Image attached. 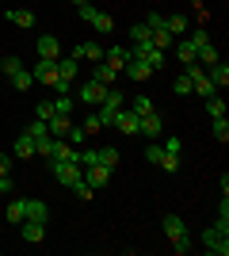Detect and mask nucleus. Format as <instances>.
<instances>
[{
	"label": "nucleus",
	"mask_w": 229,
	"mask_h": 256,
	"mask_svg": "<svg viewBox=\"0 0 229 256\" xmlns=\"http://www.w3.org/2000/svg\"><path fill=\"white\" fill-rule=\"evenodd\" d=\"M111 176H115V168H107V164H88L80 180H84V184H92V188L99 192V188H107V184H111Z\"/></svg>",
	"instance_id": "423d86ee"
},
{
	"label": "nucleus",
	"mask_w": 229,
	"mask_h": 256,
	"mask_svg": "<svg viewBox=\"0 0 229 256\" xmlns=\"http://www.w3.org/2000/svg\"><path fill=\"white\" fill-rule=\"evenodd\" d=\"M0 176H8V153H0Z\"/></svg>",
	"instance_id": "c03bdc74"
},
{
	"label": "nucleus",
	"mask_w": 229,
	"mask_h": 256,
	"mask_svg": "<svg viewBox=\"0 0 229 256\" xmlns=\"http://www.w3.org/2000/svg\"><path fill=\"white\" fill-rule=\"evenodd\" d=\"M122 73L130 76V80H149V76H153V69H149V65L142 62V58H130V62H126V69H122Z\"/></svg>",
	"instance_id": "dca6fc26"
},
{
	"label": "nucleus",
	"mask_w": 229,
	"mask_h": 256,
	"mask_svg": "<svg viewBox=\"0 0 229 256\" xmlns=\"http://www.w3.org/2000/svg\"><path fill=\"white\" fill-rule=\"evenodd\" d=\"M199 62H203V65H214V62H222V58H218V50H214V46H199Z\"/></svg>",
	"instance_id": "c9c22d12"
},
{
	"label": "nucleus",
	"mask_w": 229,
	"mask_h": 256,
	"mask_svg": "<svg viewBox=\"0 0 229 256\" xmlns=\"http://www.w3.org/2000/svg\"><path fill=\"white\" fill-rule=\"evenodd\" d=\"M23 134H31V138L38 142V138H46V134H50V126H46L42 118H34V122H27V130H23Z\"/></svg>",
	"instance_id": "2f4dec72"
},
{
	"label": "nucleus",
	"mask_w": 229,
	"mask_h": 256,
	"mask_svg": "<svg viewBox=\"0 0 229 256\" xmlns=\"http://www.w3.org/2000/svg\"><path fill=\"white\" fill-rule=\"evenodd\" d=\"M157 164H161L164 172H176V168H180V153H168V150H164V153H161V160H157Z\"/></svg>",
	"instance_id": "72a5a7b5"
},
{
	"label": "nucleus",
	"mask_w": 229,
	"mask_h": 256,
	"mask_svg": "<svg viewBox=\"0 0 229 256\" xmlns=\"http://www.w3.org/2000/svg\"><path fill=\"white\" fill-rule=\"evenodd\" d=\"M103 62H107L115 73H122V69H126V62H130V46H111V50L103 54Z\"/></svg>",
	"instance_id": "9b49d317"
},
{
	"label": "nucleus",
	"mask_w": 229,
	"mask_h": 256,
	"mask_svg": "<svg viewBox=\"0 0 229 256\" xmlns=\"http://www.w3.org/2000/svg\"><path fill=\"white\" fill-rule=\"evenodd\" d=\"M172 46H176V58H180L184 65H195V62H199V50H195V42H191V38H180V42H172Z\"/></svg>",
	"instance_id": "f3484780"
},
{
	"label": "nucleus",
	"mask_w": 229,
	"mask_h": 256,
	"mask_svg": "<svg viewBox=\"0 0 229 256\" xmlns=\"http://www.w3.org/2000/svg\"><path fill=\"white\" fill-rule=\"evenodd\" d=\"M50 104H54L57 115H73V100H69V96H57V100H50Z\"/></svg>",
	"instance_id": "4c0bfd02"
},
{
	"label": "nucleus",
	"mask_w": 229,
	"mask_h": 256,
	"mask_svg": "<svg viewBox=\"0 0 229 256\" xmlns=\"http://www.w3.org/2000/svg\"><path fill=\"white\" fill-rule=\"evenodd\" d=\"M50 172H54L57 184H65V188H73V184L84 176V168H80L76 160H50Z\"/></svg>",
	"instance_id": "f03ea898"
},
{
	"label": "nucleus",
	"mask_w": 229,
	"mask_h": 256,
	"mask_svg": "<svg viewBox=\"0 0 229 256\" xmlns=\"http://www.w3.org/2000/svg\"><path fill=\"white\" fill-rule=\"evenodd\" d=\"M130 111H134V115H138V118H142V115H149V111H157V104H153L149 96H138V100H134V104H130Z\"/></svg>",
	"instance_id": "c85d7f7f"
},
{
	"label": "nucleus",
	"mask_w": 229,
	"mask_h": 256,
	"mask_svg": "<svg viewBox=\"0 0 229 256\" xmlns=\"http://www.w3.org/2000/svg\"><path fill=\"white\" fill-rule=\"evenodd\" d=\"M210 130H214V138H218L222 146L229 142V122H226V115H218V118H214V126H210Z\"/></svg>",
	"instance_id": "7c9ffc66"
},
{
	"label": "nucleus",
	"mask_w": 229,
	"mask_h": 256,
	"mask_svg": "<svg viewBox=\"0 0 229 256\" xmlns=\"http://www.w3.org/2000/svg\"><path fill=\"white\" fill-rule=\"evenodd\" d=\"M57 76H61V80H73L76 76V69H80V65H76V58H57Z\"/></svg>",
	"instance_id": "5701e85b"
},
{
	"label": "nucleus",
	"mask_w": 229,
	"mask_h": 256,
	"mask_svg": "<svg viewBox=\"0 0 229 256\" xmlns=\"http://www.w3.org/2000/svg\"><path fill=\"white\" fill-rule=\"evenodd\" d=\"M161 226H164V234H168V241H172V252H187L191 248V237H187V226H184L180 214H164Z\"/></svg>",
	"instance_id": "f257e3e1"
},
{
	"label": "nucleus",
	"mask_w": 229,
	"mask_h": 256,
	"mask_svg": "<svg viewBox=\"0 0 229 256\" xmlns=\"http://www.w3.org/2000/svg\"><path fill=\"white\" fill-rule=\"evenodd\" d=\"M11 153H15V157H23V160H31V157H34V138H31V134H19V138H15V146H11Z\"/></svg>",
	"instance_id": "6ab92c4d"
},
{
	"label": "nucleus",
	"mask_w": 229,
	"mask_h": 256,
	"mask_svg": "<svg viewBox=\"0 0 229 256\" xmlns=\"http://www.w3.org/2000/svg\"><path fill=\"white\" fill-rule=\"evenodd\" d=\"M203 245H207V252H214V256H229V234H222V230L210 226L207 234H203Z\"/></svg>",
	"instance_id": "39448f33"
},
{
	"label": "nucleus",
	"mask_w": 229,
	"mask_h": 256,
	"mask_svg": "<svg viewBox=\"0 0 229 256\" xmlns=\"http://www.w3.org/2000/svg\"><path fill=\"white\" fill-rule=\"evenodd\" d=\"M207 111H210V118H218V115H226V100L214 92V96H207Z\"/></svg>",
	"instance_id": "c756f323"
},
{
	"label": "nucleus",
	"mask_w": 229,
	"mask_h": 256,
	"mask_svg": "<svg viewBox=\"0 0 229 256\" xmlns=\"http://www.w3.org/2000/svg\"><path fill=\"white\" fill-rule=\"evenodd\" d=\"M103 96H107V84H96V80H84V84H80V100H84L88 107H99Z\"/></svg>",
	"instance_id": "9d476101"
},
{
	"label": "nucleus",
	"mask_w": 229,
	"mask_h": 256,
	"mask_svg": "<svg viewBox=\"0 0 229 256\" xmlns=\"http://www.w3.org/2000/svg\"><path fill=\"white\" fill-rule=\"evenodd\" d=\"M172 92H176V96H195V88H191V76L180 73V76L172 80Z\"/></svg>",
	"instance_id": "bb28decb"
},
{
	"label": "nucleus",
	"mask_w": 229,
	"mask_h": 256,
	"mask_svg": "<svg viewBox=\"0 0 229 256\" xmlns=\"http://www.w3.org/2000/svg\"><path fill=\"white\" fill-rule=\"evenodd\" d=\"M73 195L80 199V203H88V199L96 195V188H92V184H84V180H76V184H73Z\"/></svg>",
	"instance_id": "473e14b6"
},
{
	"label": "nucleus",
	"mask_w": 229,
	"mask_h": 256,
	"mask_svg": "<svg viewBox=\"0 0 229 256\" xmlns=\"http://www.w3.org/2000/svg\"><path fill=\"white\" fill-rule=\"evenodd\" d=\"M73 4H76V8H84V4H92V0H73Z\"/></svg>",
	"instance_id": "a18cd8bd"
},
{
	"label": "nucleus",
	"mask_w": 229,
	"mask_h": 256,
	"mask_svg": "<svg viewBox=\"0 0 229 256\" xmlns=\"http://www.w3.org/2000/svg\"><path fill=\"white\" fill-rule=\"evenodd\" d=\"M164 150H168V153H180V150H184V142H180V138H168V142H164Z\"/></svg>",
	"instance_id": "37998d69"
},
{
	"label": "nucleus",
	"mask_w": 229,
	"mask_h": 256,
	"mask_svg": "<svg viewBox=\"0 0 229 256\" xmlns=\"http://www.w3.org/2000/svg\"><path fill=\"white\" fill-rule=\"evenodd\" d=\"M50 115H54V104H50V100H38V111H34V118H42V122H46Z\"/></svg>",
	"instance_id": "58836bf2"
},
{
	"label": "nucleus",
	"mask_w": 229,
	"mask_h": 256,
	"mask_svg": "<svg viewBox=\"0 0 229 256\" xmlns=\"http://www.w3.org/2000/svg\"><path fill=\"white\" fill-rule=\"evenodd\" d=\"M96 164H107V168H119V150L115 146H103V150H96Z\"/></svg>",
	"instance_id": "b1692460"
},
{
	"label": "nucleus",
	"mask_w": 229,
	"mask_h": 256,
	"mask_svg": "<svg viewBox=\"0 0 229 256\" xmlns=\"http://www.w3.org/2000/svg\"><path fill=\"white\" fill-rule=\"evenodd\" d=\"M111 126H119L122 134H126V138H134V134H142V118L134 115V111H130L126 104H122L119 111H115V118H111Z\"/></svg>",
	"instance_id": "20e7f679"
},
{
	"label": "nucleus",
	"mask_w": 229,
	"mask_h": 256,
	"mask_svg": "<svg viewBox=\"0 0 229 256\" xmlns=\"http://www.w3.org/2000/svg\"><path fill=\"white\" fill-rule=\"evenodd\" d=\"M27 218H31V222H46V218H50V206H46L42 199H27Z\"/></svg>",
	"instance_id": "aec40b11"
},
{
	"label": "nucleus",
	"mask_w": 229,
	"mask_h": 256,
	"mask_svg": "<svg viewBox=\"0 0 229 256\" xmlns=\"http://www.w3.org/2000/svg\"><path fill=\"white\" fill-rule=\"evenodd\" d=\"M4 214H8V222H11V226H19L23 218H27V199H11Z\"/></svg>",
	"instance_id": "412c9836"
},
{
	"label": "nucleus",
	"mask_w": 229,
	"mask_h": 256,
	"mask_svg": "<svg viewBox=\"0 0 229 256\" xmlns=\"http://www.w3.org/2000/svg\"><path fill=\"white\" fill-rule=\"evenodd\" d=\"M34 50H38V62H57V58H61V42H57L54 34H38V46H34Z\"/></svg>",
	"instance_id": "6e6552de"
},
{
	"label": "nucleus",
	"mask_w": 229,
	"mask_h": 256,
	"mask_svg": "<svg viewBox=\"0 0 229 256\" xmlns=\"http://www.w3.org/2000/svg\"><path fill=\"white\" fill-rule=\"evenodd\" d=\"M84 130H88V134H96V130H103V126H99L96 115H88V118H84Z\"/></svg>",
	"instance_id": "79ce46f5"
},
{
	"label": "nucleus",
	"mask_w": 229,
	"mask_h": 256,
	"mask_svg": "<svg viewBox=\"0 0 229 256\" xmlns=\"http://www.w3.org/2000/svg\"><path fill=\"white\" fill-rule=\"evenodd\" d=\"M46 126H50V138H65L69 126H73V115H57L54 111V115L46 118Z\"/></svg>",
	"instance_id": "4468645a"
},
{
	"label": "nucleus",
	"mask_w": 229,
	"mask_h": 256,
	"mask_svg": "<svg viewBox=\"0 0 229 256\" xmlns=\"http://www.w3.org/2000/svg\"><path fill=\"white\" fill-rule=\"evenodd\" d=\"M31 76L38 80V84H46V88H54L57 80H61V76H57V65H54V62H38V65L31 69Z\"/></svg>",
	"instance_id": "1a4fd4ad"
},
{
	"label": "nucleus",
	"mask_w": 229,
	"mask_h": 256,
	"mask_svg": "<svg viewBox=\"0 0 229 256\" xmlns=\"http://www.w3.org/2000/svg\"><path fill=\"white\" fill-rule=\"evenodd\" d=\"M161 130H164V118H161V111H149V115H142V134L145 138H161Z\"/></svg>",
	"instance_id": "f8f14e48"
},
{
	"label": "nucleus",
	"mask_w": 229,
	"mask_h": 256,
	"mask_svg": "<svg viewBox=\"0 0 229 256\" xmlns=\"http://www.w3.org/2000/svg\"><path fill=\"white\" fill-rule=\"evenodd\" d=\"M191 42H195V50H199V46H207V42H210V31L195 27V31H191Z\"/></svg>",
	"instance_id": "ea45409f"
},
{
	"label": "nucleus",
	"mask_w": 229,
	"mask_h": 256,
	"mask_svg": "<svg viewBox=\"0 0 229 256\" xmlns=\"http://www.w3.org/2000/svg\"><path fill=\"white\" fill-rule=\"evenodd\" d=\"M161 146H157V142H153V146H149V150H145V160H149V164H157V160H161Z\"/></svg>",
	"instance_id": "a19ab883"
},
{
	"label": "nucleus",
	"mask_w": 229,
	"mask_h": 256,
	"mask_svg": "<svg viewBox=\"0 0 229 256\" xmlns=\"http://www.w3.org/2000/svg\"><path fill=\"white\" fill-rule=\"evenodd\" d=\"M8 80H11V88H15V92H27V88L34 84L31 69H19V73H15V76H8Z\"/></svg>",
	"instance_id": "393cba45"
},
{
	"label": "nucleus",
	"mask_w": 229,
	"mask_h": 256,
	"mask_svg": "<svg viewBox=\"0 0 229 256\" xmlns=\"http://www.w3.org/2000/svg\"><path fill=\"white\" fill-rule=\"evenodd\" d=\"M164 20H168V34H172V38H176V34H184L187 27H191L187 16H164Z\"/></svg>",
	"instance_id": "a878e982"
},
{
	"label": "nucleus",
	"mask_w": 229,
	"mask_h": 256,
	"mask_svg": "<svg viewBox=\"0 0 229 256\" xmlns=\"http://www.w3.org/2000/svg\"><path fill=\"white\" fill-rule=\"evenodd\" d=\"M92 80H96V84H115V80H119V73H115V69H111L107 62H96V73H92Z\"/></svg>",
	"instance_id": "a211bd4d"
},
{
	"label": "nucleus",
	"mask_w": 229,
	"mask_h": 256,
	"mask_svg": "<svg viewBox=\"0 0 229 256\" xmlns=\"http://www.w3.org/2000/svg\"><path fill=\"white\" fill-rule=\"evenodd\" d=\"M103 54H107V46H99V42H80L73 50V58H88V62H103Z\"/></svg>",
	"instance_id": "2eb2a0df"
},
{
	"label": "nucleus",
	"mask_w": 229,
	"mask_h": 256,
	"mask_svg": "<svg viewBox=\"0 0 229 256\" xmlns=\"http://www.w3.org/2000/svg\"><path fill=\"white\" fill-rule=\"evenodd\" d=\"M84 138H88V130H84V126H69V134H65L69 146H84Z\"/></svg>",
	"instance_id": "e433bc0d"
},
{
	"label": "nucleus",
	"mask_w": 229,
	"mask_h": 256,
	"mask_svg": "<svg viewBox=\"0 0 229 256\" xmlns=\"http://www.w3.org/2000/svg\"><path fill=\"white\" fill-rule=\"evenodd\" d=\"M19 69H27V65H23L19 58H15V54H8V58L0 62V73H4V76H15V73H19Z\"/></svg>",
	"instance_id": "cd10ccee"
},
{
	"label": "nucleus",
	"mask_w": 229,
	"mask_h": 256,
	"mask_svg": "<svg viewBox=\"0 0 229 256\" xmlns=\"http://www.w3.org/2000/svg\"><path fill=\"white\" fill-rule=\"evenodd\" d=\"M80 20H84L88 27H96L99 34H111V31H115V20H111L107 12H99V8H92V4H84V8H80Z\"/></svg>",
	"instance_id": "7ed1b4c3"
},
{
	"label": "nucleus",
	"mask_w": 229,
	"mask_h": 256,
	"mask_svg": "<svg viewBox=\"0 0 229 256\" xmlns=\"http://www.w3.org/2000/svg\"><path fill=\"white\" fill-rule=\"evenodd\" d=\"M149 27H145V23H134V27H130V42H149Z\"/></svg>",
	"instance_id": "f704fd0d"
},
{
	"label": "nucleus",
	"mask_w": 229,
	"mask_h": 256,
	"mask_svg": "<svg viewBox=\"0 0 229 256\" xmlns=\"http://www.w3.org/2000/svg\"><path fill=\"white\" fill-rule=\"evenodd\" d=\"M207 76H210V84L218 88H229V65L226 62H214V65H207Z\"/></svg>",
	"instance_id": "ddd939ff"
},
{
	"label": "nucleus",
	"mask_w": 229,
	"mask_h": 256,
	"mask_svg": "<svg viewBox=\"0 0 229 256\" xmlns=\"http://www.w3.org/2000/svg\"><path fill=\"white\" fill-rule=\"evenodd\" d=\"M8 23H15V27H34V12H27V8H8Z\"/></svg>",
	"instance_id": "4be33fe9"
},
{
	"label": "nucleus",
	"mask_w": 229,
	"mask_h": 256,
	"mask_svg": "<svg viewBox=\"0 0 229 256\" xmlns=\"http://www.w3.org/2000/svg\"><path fill=\"white\" fill-rule=\"evenodd\" d=\"M0 241H4V237H0Z\"/></svg>",
	"instance_id": "49530a36"
},
{
	"label": "nucleus",
	"mask_w": 229,
	"mask_h": 256,
	"mask_svg": "<svg viewBox=\"0 0 229 256\" xmlns=\"http://www.w3.org/2000/svg\"><path fill=\"white\" fill-rule=\"evenodd\" d=\"M19 237L27 245H42L46 241V222H31V218H23L19 222Z\"/></svg>",
	"instance_id": "0eeeda50"
}]
</instances>
